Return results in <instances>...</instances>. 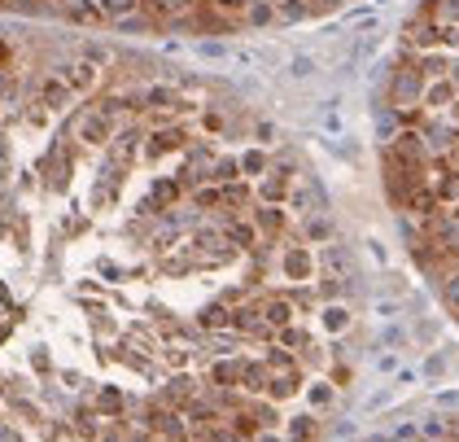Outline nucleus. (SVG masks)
<instances>
[{"mask_svg": "<svg viewBox=\"0 0 459 442\" xmlns=\"http://www.w3.org/2000/svg\"><path fill=\"white\" fill-rule=\"evenodd\" d=\"M420 88H425L420 70H416V66H407L403 75L394 79V105H398V110H411V105H416V97H420Z\"/></svg>", "mask_w": 459, "mask_h": 442, "instance_id": "f257e3e1", "label": "nucleus"}, {"mask_svg": "<svg viewBox=\"0 0 459 442\" xmlns=\"http://www.w3.org/2000/svg\"><path fill=\"white\" fill-rule=\"evenodd\" d=\"M324 267H333L337 276H350V272H355V258H350L346 245H328L324 250Z\"/></svg>", "mask_w": 459, "mask_h": 442, "instance_id": "f03ea898", "label": "nucleus"}, {"mask_svg": "<svg viewBox=\"0 0 459 442\" xmlns=\"http://www.w3.org/2000/svg\"><path fill=\"white\" fill-rule=\"evenodd\" d=\"M79 131H84L88 140H105V131H110V114L97 110V114H88L84 123H79Z\"/></svg>", "mask_w": 459, "mask_h": 442, "instance_id": "7ed1b4c3", "label": "nucleus"}, {"mask_svg": "<svg viewBox=\"0 0 459 442\" xmlns=\"http://www.w3.org/2000/svg\"><path fill=\"white\" fill-rule=\"evenodd\" d=\"M132 9H136V0H101V14H110V18H132Z\"/></svg>", "mask_w": 459, "mask_h": 442, "instance_id": "20e7f679", "label": "nucleus"}, {"mask_svg": "<svg viewBox=\"0 0 459 442\" xmlns=\"http://www.w3.org/2000/svg\"><path fill=\"white\" fill-rule=\"evenodd\" d=\"M92 79H97V70H92L88 62H84V66H75V70H70V83H75V88H92Z\"/></svg>", "mask_w": 459, "mask_h": 442, "instance_id": "39448f33", "label": "nucleus"}, {"mask_svg": "<svg viewBox=\"0 0 459 442\" xmlns=\"http://www.w3.org/2000/svg\"><path fill=\"white\" fill-rule=\"evenodd\" d=\"M44 101H49L53 110H57V105L66 101V88H62V83H57V79H49V83H44Z\"/></svg>", "mask_w": 459, "mask_h": 442, "instance_id": "423d86ee", "label": "nucleus"}, {"mask_svg": "<svg viewBox=\"0 0 459 442\" xmlns=\"http://www.w3.org/2000/svg\"><path fill=\"white\" fill-rule=\"evenodd\" d=\"M158 14H180V9H188V0H149Z\"/></svg>", "mask_w": 459, "mask_h": 442, "instance_id": "0eeeda50", "label": "nucleus"}, {"mask_svg": "<svg viewBox=\"0 0 459 442\" xmlns=\"http://www.w3.org/2000/svg\"><path fill=\"white\" fill-rule=\"evenodd\" d=\"M311 70H315V62H311V57H298V62H293V75H311Z\"/></svg>", "mask_w": 459, "mask_h": 442, "instance_id": "6e6552de", "label": "nucleus"}, {"mask_svg": "<svg viewBox=\"0 0 459 442\" xmlns=\"http://www.w3.org/2000/svg\"><path fill=\"white\" fill-rule=\"evenodd\" d=\"M446 298H451V302H459V276H455L451 285H446Z\"/></svg>", "mask_w": 459, "mask_h": 442, "instance_id": "1a4fd4ad", "label": "nucleus"}, {"mask_svg": "<svg viewBox=\"0 0 459 442\" xmlns=\"http://www.w3.org/2000/svg\"><path fill=\"white\" fill-rule=\"evenodd\" d=\"M219 5H245V0H219Z\"/></svg>", "mask_w": 459, "mask_h": 442, "instance_id": "9d476101", "label": "nucleus"}, {"mask_svg": "<svg viewBox=\"0 0 459 442\" xmlns=\"http://www.w3.org/2000/svg\"><path fill=\"white\" fill-rule=\"evenodd\" d=\"M320 5H324V9H333V5H337V0H320Z\"/></svg>", "mask_w": 459, "mask_h": 442, "instance_id": "9b49d317", "label": "nucleus"}, {"mask_svg": "<svg viewBox=\"0 0 459 442\" xmlns=\"http://www.w3.org/2000/svg\"><path fill=\"white\" fill-rule=\"evenodd\" d=\"M0 57H5V44H0Z\"/></svg>", "mask_w": 459, "mask_h": 442, "instance_id": "f8f14e48", "label": "nucleus"}]
</instances>
